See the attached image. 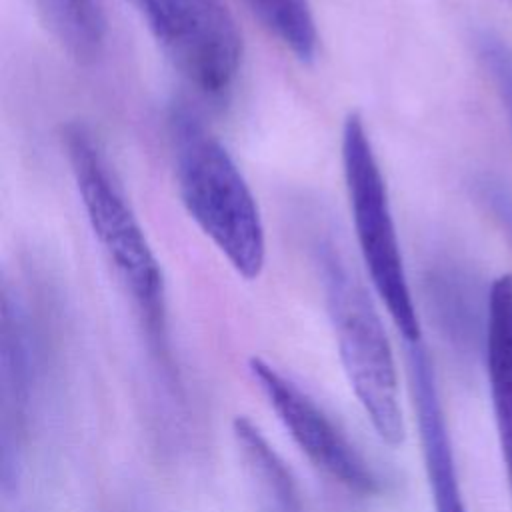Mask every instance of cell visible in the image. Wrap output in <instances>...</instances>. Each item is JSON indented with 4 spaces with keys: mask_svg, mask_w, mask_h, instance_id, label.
<instances>
[{
    "mask_svg": "<svg viewBox=\"0 0 512 512\" xmlns=\"http://www.w3.org/2000/svg\"><path fill=\"white\" fill-rule=\"evenodd\" d=\"M478 56L492 76L498 96L506 108L512 126V50L502 38L492 32H482L478 36Z\"/></svg>",
    "mask_w": 512,
    "mask_h": 512,
    "instance_id": "13",
    "label": "cell"
},
{
    "mask_svg": "<svg viewBox=\"0 0 512 512\" xmlns=\"http://www.w3.org/2000/svg\"><path fill=\"white\" fill-rule=\"evenodd\" d=\"M262 28L300 62H310L318 48V30L310 0H244Z\"/></svg>",
    "mask_w": 512,
    "mask_h": 512,
    "instance_id": "12",
    "label": "cell"
},
{
    "mask_svg": "<svg viewBox=\"0 0 512 512\" xmlns=\"http://www.w3.org/2000/svg\"><path fill=\"white\" fill-rule=\"evenodd\" d=\"M248 370L284 430L318 470L356 494L378 492L372 466L306 390L264 358H250Z\"/></svg>",
    "mask_w": 512,
    "mask_h": 512,
    "instance_id": "6",
    "label": "cell"
},
{
    "mask_svg": "<svg viewBox=\"0 0 512 512\" xmlns=\"http://www.w3.org/2000/svg\"><path fill=\"white\" fill-rule=\"evenodd\" d=\"M40 354V330L18 284L4 280L0 304V462L2 490L20 480L28 408Z\"/></svg>",
    "mask_w": 512,
    "mask_h": 512,
    "instance_id": "7",
    "label": "cell"
},
{
    "mask_svg": "<svg viewBox=\"0 0 512 512\" xmlns=\"http://www.w3.org/2000/svg\"><path fill=\"white\" fill-rule=\"evenodd\" d=\"M494 418H496L504 468H506V474H508V484H510V490H512V416H494Z\"/></svg>",
    "mask_w": 512,
    "mask_h": 512,
    "instance_id": "15",
    "label": "cell"
},
{
    "mask_svg": "<svg viewBox=\"0 0 512 512\" xmlns=\"http://www.w3.org/2000/svg\"><path fill=\"white\" fill-rule=\"evenodd\" d=\"M476 190L480 200L490 208L494 218L506 230L512 240V190L494 176H484L476 182Z\"/></svg>",
    "mask_w": 512,
    "mask_h": 512,
    "instance_id": "14",
    "label": "cell"
},
{
    "mask_svg": "<svg viewBox=\"0 0 512 512\" xmlns=\"http://www.w3.org/2000/svg\"><path fill=\"white\" fill-rule=\"evenodd\" d=\"M54 40L76 62H94L106 42V18L98 0H32Z\"/></svg>",
    "mask_w": 512,
    "mask_h": 512,
    "instance_id": "10",
    "label": "cell"
},
{
    "mask_svg": "<svg viewBox=\"0 0 512 512\" xmlns=\"http://www.w3.org/2000/svg\"><path fill=\"white\" fill-rule=\"evenodd\" d=\"M408 370L434 512H468L458 480L434 366L422 342L408 344Z\"/></svg>",
    "mask_w": 512,
    "mask_h": 512,
    "instance_id": "8",
    "label": "cell"
},
{
    "mask_svg": "<svg viewBox=\"0 0 512 512\" xmlns=\"http://www.w3.org/2000/svg\"><path fill=\"white\" fill-rule=\"evenodd\" d=\"M174 68L206 98L224 100L242 66V36L224 0H130Z\"/></svg>",
    "mask_w": 512,
    "mask_h": 512,
    "instance_id": "5",
    "label": "cell"
},
{
    "mask_svg": "<svg viewBox=\"0 0 512 512\" xmlns=\"http://www.w3.org/2000/svg\"><path fill=\"white\" fill-rule=\"evenodd\" d=\"M232 434L270 512H302L296 482L288 466L274 446L268 444L258 426L244 416H236Z\"/></svg>",
    "mask_w": 512,
    "mask_h": 512,
    "instance_id": "11",
    "label": "cell"
},
{
    "mask_svg": "<svg viewBox=\"0 0 512 512\" xmlns=\"http://www.w3.org/2000/svg\"><path fill=\"white\" fill-rule=\"evenodd\" d=\"M176 188L188 216L246 280L260 276L266 236L256 198L224 144L186 104L168 114Z\"/></svg>",
    "mask_w": 512,
    "mask_h": 512,
    "instance_id": "2",
    "label": "cell"
},
{
    "mask_svg": "<svg viewBox=\"0 0 512 512\" xmlns=\"http://www.w3.org/2000/svg\"><path fill=\"white\" fill-rule=\"evenodd\" d=\"M340 154L362 262L396 330L406 344H416L422 336L420 320L404 270L388 188L358 112L344 118Z\"/></svg>",
    "mask_w": 512,
    "mask_h": 512,
    "instance_id": "4",
    "label": "cell"
},
{
    "mask_svg": "<svg viewBox=\"0 0 512 512\" xmlns=\"http://www.w3.org/2000/svg\"><path fill=\"white\" fill-rule=\"evenodd\" d=\"M62 144L90 230L132 302L148 346L168 366L164 276L144 228L94 132L70 122L62 130Z\"/></svg>",
    "mask_w": 512,
    "mask_h": 512,
    "instance_id": "1",
    "label": "cell"
},
{
    "mask_svg": "<svg viewBox=\"0 0 512 512\" xmlns=\"http://www.w3.org/2000/svg\"><path fill=\"white\" fill-rule=\"evenodd\" d=\"M424 286L434 322L446 340L462 352L484 350L490 288L482 290L468 270L454 264L430 268Z\"/></svg>",
    "mask_w": 512,
    "mask_h": 512,
    "instance_id": "9",
    "label": "cell"
},
{
    "mask_svg": "<svg viewBox=\"0 0 512 512\" xmlns=\"http://www.w3.org/2000/svg\"><path fill=\"white\" fill-rule=\"evenodd\" d=\"M312 250L338 356L350 388L378 438L398 446L404 440L406 428L396 360L384 322L338 246L330 238H318Z\"/></svg>",
    "mask_w": 512,
    "mask_h": 512,
    "instance_id": "3",
    "label": "cell"
}]
</instances>
